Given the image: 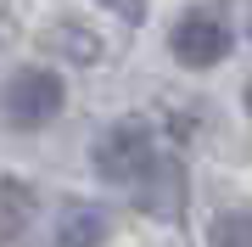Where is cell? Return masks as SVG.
<instances>
[{"mask_svg": "<svg viewBox=\"0 0 252 247\" xmlns=\"http://www.w3.org/2000/svg\"><path fill=\"white\" fill-rule=\"evenodd\" d=\"M62 79L51 73V68H23V73L6 79V90H0V112H6L11 129H45L56 112H62Z\"/></svg>", "mask_w": 252, "mask_h": 247, "instance_id": "obj_1", "label": "cell"}, {"mask_svg": "<svg viewBox=\"0 0 252 247\" xmlns=\"http://www.w3.org/2000/svg\"><path fill=\"white\" fill-rule=\"evenodd\" d=\"M152 152H157L152 124H146V118H118L112 129H101L90 163H95L101 180H135V174L152 163Z\"/></svg>", "mask_w": 252, "mask_h": 247, "instance_id": "obj_2", "label": "cell"}, {"mask_svg": "<svg viewBox=\"0 0 252 247\" xmlns=\"http://www.w3.org/2000/svg\"><path fill=\"white\" fill-rule=\"evenodd\" d=\"M168 45H174V56H180L185 68H213V62L230 56V28L219 23L213 11H190V17L174 23Z\"/></svg>", "mask_w": 252, "mask_h": 247, "instance_id": "obj_3", "label": "cell"}, {"mask_svg": "<svg viewBox=\"0 0 252 247\" xmlns=\"http://www.w3.org/2000/svg\"><path fill=\"white\" fill-rule=\"evenodd\" d=\"M135 180H140L135 202L152 219H180L185 213V169H180V157H157L152 152V163H146Z\"/></svg>", "mask_w": 252, "mask_h": 247, "instance_id": "obj_4", "label": "cell"}, {"mask_svg": "<svg viewBox=\"0 0 252 247\" xmlns=\"http://www.w3.org/2000/svg\"><path fill=\"white\" fill-rule=\"evenodd\" d=\"M101 242H107V213L90 202H62L51 247H101Z\"/></svg>", "mask_w": 252, "mask_h": 247, "instance_id": "obj_5", "label": "cell"}, {"mask_svg": "<svg viewBox=\"0 0 252 247\" xmlns=\"http://www.w3.org/2000/svg\"><path fill=\"white\" fill-rule=\"evenodd\" d=\"M34 225V191L23 180H0V247H17Z\"/></svg>", "mask_w": 252, "mask_h": 247, "instance_id": "obj_6", "label": "cell"}, {"mask_svg": "<svg viewBox=\"0 0 252 247\" xmlns=\"http://www.w3.org/2000/svg\"><path fill=\"white\" fill-rule=\"evenodd\" d=\"M39 51H56V56H67V62H79V68L101 62V39L90 34V28H73V23L39 28Z\"/></svg>", "mask_w": 252, "mask_h": 247, "instance_id": "obj_7", "label": "cell"}, {"mask_svg": "<svg viewBox=\"0 0 252 247\" xmlns=\"http://www.w3.org/2000/svg\"><path fill=\"white\" fill-rule=\"evenodd\" d=\"M207 242L213 247H252V213H219L213 219V230H207Z\"/></svg>", "mask_w": 252, "mask_h": 247, "instance_id": "obj_8", "label": "cell"}, {"mask_svg": "<svg viewBox=\"0 0 252 247\" xmlns=\"http://www.w3.org/2000/svg\"><path fill=\"white\" fill-rule=\"evenodd\" d=\"M95 6L118 11V17H124V23H146V0H95Z\"/></svg>", "mask_w": 252, "mask_h": 247, "instance_id": "obj_9", "label": "cell"}, {"mask_svg": "<svg viewBox=\"0 0 252 247\" xmlns=\"http://www.w3.org/2000/svg\"><path fill=\"white\" fill-rule=\"evenodd\" d=\"M247 112H252V79H247Z\"/></svg>", "mask_w": 252, "mask_h": 247, "instance_id": "obj_10", "label": "cell"}]
</instances>
